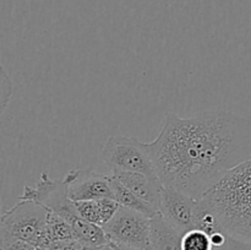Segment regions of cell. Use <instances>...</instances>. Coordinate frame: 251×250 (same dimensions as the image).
<instances>
[{"instance_id": "obj_1", "label": "cell", "mask_w": 251, "mask_h": 250, "mask_svg": "<svg viewBox=\"0 0 251 250\" xmlns=\"http://www.w3.org/2000/svg\"><path fill=\"white\" fill-rule=\"evenodd\" d=\"M146 149L163 185L199 200L251 158V123L227 110H205L190 118L168 113Z\"/></svg>"}, {"instance_id": "obj_2", "label": "cell", "mask_w": 251, "mask_h": 250, "mask_svg": "<svg viewBox=\"0 0 251 250\" xmlns=\"http://www.w3.org/2000/svg\"><path fill=\"white\" fill-rule=\"evenodd\" d=\"M203 199L228 234L251 240V158L228 172Z\"/></svg>"}, {"instance_id": "obj_3", "label": "cell", "mask_w": 251, "mask_h": 250, "mask_svg": "<svg viewBox=\"0 0 251 250\" xmlns=\"http://www.w3.org/2000/svg\"><path fill=\"white\" fill-rule=\"evenodd\" d=\"M49 211L41 203L28 199H20L19 202L0 218L1 240H24L43 249L50 244L47 234V218Z\"/></svg>"}, {"instance_id": "obj_4", "label": "cell", "mask_w": 251, "mask_h": 250, "mask_svg": "<svg viewBox=\"0 0 251 250\" xmlns=\"http://www.w3.org/2000/svg\"><path fill=\"white\" fill-rule=\"evenodd\" d=\"M100 158L112 172H135L158 178L146 144L134 137H108L100 150Z\"/></svg>"}, {"instance_id": "obj_5", "label": "cell", "mask_w": 251, "mask_h": 250, "mask_svg": "<svg viewBox=\"0 0 251 250\" xmlns=\"http://www.w3.org/2000/svg\"><path fill=\"white\" fill-rule=\"evenodd\" d=\"M103 229L110 244L140 250L150 249L151 217L144 213L120 206Z\"/></svg>"}, {"instance_id": "obj_6", "label": "cell", "mask_w": 251, "mask_h": 250, "mask_svg": "<svg viewBox=\"0 0 251 250\" xmlns=\"http://www.w3.org/2000/svg\"><path fill=\"white\" fill-rule=\"evenodd\" d=\"M20 199H28L41 203L48 211L68 221L73 229L83 220L77 213L75 202L69 196L64 179L54 180L47 173H42L36 186H25L24 194Z\"/></svg>"}, {"instance_id": "obj_7", "label": "cell", "mask_w": 251, "mask_h": 250, "mask_svg": "<svg viewBox=\"0 0 251 250\" xmlns=\"http://www.w3.org/2000/svg\"><path fill=\"white\" fill-rule=\"evenodd\" d=\"M68 193L74 202L85 200H96L113 196L110 175L97 173L90 169H71L64 176Z\"/></svg>"}, {"instance_id": "obj_8", "label": "cell", "mask_w": 251, "mask_h": 250, "mask_svg": "<svg viewBox=\"0 0 251 250\" xmlns=\"http://www.w3.org/2000/svg\"><path fill=\"white\" fill-rule=\"evenodd\" d=\"M198 199L188 195L179 189L169 185H162L161 202L158 212L171 225L185 233L194 228Z\"/></svg>"}, {"instance_id": "obj_9", "label": "cell", "mask_w": 251, "mask_h": 250, "mask_svg": "<svg viewBox=\"0 0 251 250\" xmlns=\"http://www.w3.org/2000/svg\"><path fill=\"white\" fill-rule=\"evenodd\" d=\"M112 175L115 176L120 183L124 184L141 200L152 206L154 210H159L161 191L163 185L159 178H152L135 172H112Z\"/></svg>"}, {"instance_id": "obj_10", "label": "cell", "mask_w": 251, "mask_h": 250, "mask_svg": "<svg viewBox=\"0 0 251 250\" xmlns=\"http://www.w3.org/2000/svg\"><path fill=\"white\" fill-rule=\"evenodd\" d=\"M184 232L168 222L161 213L151 218L149 250H181Z\"/></svg>"}, {"instance_id": "obj_11", "label": "cell", "mask_w": 251, "mask_h": 250, "mask_svg": "<svg viewBox=\"0 0 251 250\" xmlns=\"http://www.w3.org/2000/svg\"><path fill=\"white\" fill-rule=\"evenodd\" d=\"M75 206L77 213L83 220L100 227H104L120 207L119 203L110 198L76 201Z\"/></svg>"}, {"instance_id": "obj_12", "label": "cell", "mask_w": 251, "mask_h": 250, "mask_svg": "<svg viewBox=\"0 0 251 250\" xmlns=\"http://www.w3.org/2000/svg\"><path fill=\"white\" fill-rule=\"evenodd\" d=\"M110 178H112V189H113V196H114V200L119 203L120 206L126 208H131V210L137 211V212H141L144 215H146L147 217H154V216L158 213V211L154 210L152 206H150L149 203L145 202L144 200L139 198V196L135 195L130 189H127L124 184L120 183L115 176H113L110 174Z\"/></svg>"}, {"instance_id": "obj_13", "label": "cell", "mask_w": 251, "mask_h": 250, "mask_svg": "<svg viewBox=\"0 0 251 250\" xmlns=\"http://www.w3.org/2000/svg\"><path fill=\"white\" fill-rule=\"evenodd\" d=\"M194 228L205 230L208 234H213L216 232H222L225 230L217 213L213 211L210 203L203 198L199 199L198 205H196L195 218H194ZM226 232V230H225Z\"/></svg>"}, {"instance_id": "obj_14", "label": "cell", "mask_w": 251, "mask_h": 250, "mask_svg": "<svg viewBox=\"0 0 251 250\" xmlns=\"http://www.w3.org/2000/svg\"><path fill=\"white\" fill-rule=\"evenodd\" d=\"M47 234L50 240V244L54 242H61V240L76 239L75 232L70 223L50 211L47 218Z\"/></svg>"}, {"instance_id": "obj_15", "label": "cell", "mask_w": 251, "mask_h": 250, "mask_svg": "<svg viewBox=\"0 0 251 250\" xmlns=\"http://www.w3.org/2000/svg\"><path fill=\"white\" fill-rule=\"evenodd\" d=\"M181 250H215L211 237L205 230L191 228L181 238Z\"/></svg>"}, {"instance_id": "obj_16", "label": "cell", "mask_w": 251, "mask_h": 250, "mask_svg": "<svg viewBox=\"0 0 251 250\" xmlns=\"http://www.w3.org/2000/svg\"><path fill=\"white\" fill-rule=\"evenodd\" d=\"M37 250H95L93 248L87 247L86 244L81 243L77 239L71 240H61V242H54L48 247L43 248V249Z\"/></svg>"}, {"instance_id": "obj_17", "label": "cell", "mask_w": 251, "mask_h": 250, "mask_svg": "<svg viewBox=\"0 0 251 250\" xmlns=\"http://www.w3.org/2000/svg\"><path fill=\"white\" fill-rule=\"evenodd\" d=\"M220 250H251V240L242 239V238L228 234L226 245Z\"/></svg>"}, {"instance_id": "obj_18", "label": "cell", "mask_w": 251, "mask_h": 250, "mask_svg": "<svg viewBox=\"0 0 251 250\" xmlns=\"http://www.w3.org/2000/svg\"><path fill=\"white\" fill-rule=\"evenodd\" d=\"M1 250H37V247L17 239L1 240Z\"/></svg>"}, {"instance_id": "obj_19", "label": "cell", "mask_w": 251, "mask_h": 250, "mask_svg": "<svg viewBox=\"0 0 251 250\" xmlns=\"http://www.w3.org/2000/svg\"><path fill=\"white\" fill-rule=\"evenodd\" d=\"M113 248H114L115 250H140V249H134V248H127V247H122V245H115V244H112Z\"/></svg>"}, {"instance_id": "obj_20", "label": "cell", "mask_w": 251, "mask_h": 250, "mask_svg": "<svg viewBox=\"0 0 251 250\" xmlns=\"http://www.w3.org/2000/svg\"><path fill=\"white\" fill-rule=\"evenodd\" d=\"M95 250H115V249H114V248H113V245L109 243V244L104 245V247L97 248V249H95Z\"/></svg>"}, {"instance_id": "obj_21", "label": "cell", "mask_w": 251, "mask_h": 250, "mask_svg": "<svg viewBox=\"0 0 251 250\" xmlns=\"http://www.w3.org/2000/svg\"><path fill=\"white\" fill-rule=\"evenodd\" d=\"M215 250H216V249H215Z\"/></svg>"}]
</instances>
